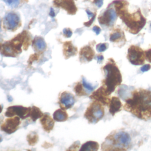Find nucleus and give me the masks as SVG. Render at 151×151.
I'll list each match as a JSON object with an SVG mask.
<instances>
[{
	"label": "nucleus",
	"instance_id": "f257e3e1",
	"mask_svg": "<svg viewBox=\"0 0 151 151\" xmlns=\"http://www.w3.org/2000/svg\"><path fill=\"white\" fill-rule=\"evenodd\" d=\"M124 109L142 120L151 119V92L140 89L133 92L123 106Z\"/></svg>",
	"mask_w": 151,
	"mask_h": 151
},
{
	"label": "nucleus",
	"instance_id": "f03ea898",
	"mask_svg": "<svg viewBox=\"0 0 151 151\" xmlns=\"http://www.w3.org/2000/svg\"><path fill=\"white\" fill-rule=\"evenodd\" d=\"M117 14L126 25L129 31L133 34H138L145 26L146 19L143 17L140 9L130 13L128 9V2L125 0H116L113 3Z\"/></svg>",
	"mask_w": 151,
	"mask_h": 151
},
{
	"label": "nucleus",
	"instance_id": "7ed1b4c3",
	"mask_svg": "<svg viewBox=\"0 0 151 151\" xmlns=\"http://www.w3.org/2000/svg\"><path fill=\"white\" fill-rule=\"evenodd\" d=\"M31 44V36L27 31H23L12 40L0 44V53L8 57H16L22 52V47L27 50Z\"/></svg>",
	"mask_w": 151,
	"mask_h": 151
},
{
	"label": "nucleus",
	"instance_id": "20e7f679",
	"mask_svg": "<svg viewBox=\"0 0 151 151\" xmlns=\"http://www.w3.org/2000/svg\"><path fill=\"white\" fill-rule=\"evenodd\" d=\"M109 61L108 63L103 68L105 74V79L103 81V85L110 95L115 90L116 88L121 84L122 77L114 60L109 59Z\"/></svg>",
	"mask_w": 151,
	"mask_h": 151
},
{
	"label": "nucleus",
	"instance_id": "39448f33",
	"mask_svg": "<svg viewBox=\"0 0 151 151\" xmlns=\"http://www.w3.org/2000/svg\"><path fill=\"white\" fill-rule=\"evenodd\" d=\"M131 138L130 135L123 131L108 136L102 145L104 150H126L130 146Z\"/></svg>",
	"mask_w": 151,
	"mask_h": 151
},
{
	"label": "nucleus",
	"instance_id": "423d86ee",
	"mask_svg": "<svg viewBox=\"0 0 151 151\" xmlns=\"http://www.w3.org/2000/svg\"><path fill=\"white\" fill-rule=\"evenodd\" d=\"M105 115V110L102 104L97 101L92 102L87 108L84 117L89 123L96 124L101 120Z\"/></svg>",
	"mask_w": 151,
	"mask_h": 151
},
{
	"label": "nucleus",
	"instance_id": "0eeeda50",
	"mask_svg": "<svg viewBox=\"0 0 151 151\" xmlns=\"http://www.w3.org/2000/svg\"><path fill=\"white\" fill-rule=\"evenodd\" d=\"M145 52L139 47L132 45L128 51V59L134 65H141L145 63Z\"/></svg>",
	"mask_w": 151,
	"mask_h": 151
},
{
	"label": "nucleus",
	"instance_id": "6e6552de",
	"mask_svg": "<svg viewBox=\"0 0 151 151\" xmlns=\"http://www.w3.org/2000/svg\"><path fill=\"white\" fill-rule=\"evenodd\" d=\"M21 25L19 15L15 12L7 14L3 20V27L5 29L15 31Z\"/></svg>",
	"mask_w": 151,
	"mask_h": 151
},
{
	"label": "nucleus",
	"instance_id": "1a4fd4ad",
	"mask_svg": "<svg viewBox=\"0 0 151 151\" xmlns=\"http://www.w3.org/2000/svg\"><path fill=\"white\" fill-rule=\"evenodd\" d=\"M118 18L116 11L113 8H108L98 18L99 22L102 25L107 27L113 26Z\"/></svg>",
	"mask_w": 151,
	"mask_h": 151
},
{
	"label": "nucleus",
	"instance_id": "9d476101",
	"mask_svg": "<svg viewBox=\"0 0 151 151\" xmlns=\"http://www.w3.org/2000/svg\"><path fill=\"white\" fill-rule=\"evenodd\" d=\"M31 108H26L23 106H12L7 108L5 113L7 117H12L15 115L19 116L22 119L30 117Z\"/></svg>",
	"mask_w": 151,
	"mask_h": 151
},
{
	"label": "nucleus",
	"instance_id": "9b49d317",
	"mask_svg": "<svg viewBox=\"0 0 151 151\" xmlns=\"http://www.w3.org/2000/svg\"><path fill=\"white\" fill-rule=\"evenodd\" d=\"M20 124V118L19 116L8 117L1 125V129L8 134H11L18 129Z\"/></svg>",
	"mask_w": 151,
	"mask_h": 151
},
{
	"label": "nucleus",
	"instance_id": "f8f14e48",
	"mask_svg": "<svg viewBox=\"0 0 151 151\" xmlns=\"http://www.w3.org/2000/svg\"><path fill=\"white\" fill-rule=\"evenodd\" d=\"M53 4L56 7L65 9L70 15H75L77 11L74 0H53Z\"/></svg>",
	"mask_w": 151,
	"mask_h": 151
},
{
	"label": "nucleus",
	"instance_id": "ddd939ff",
	"mask_svg": "<svg viewBox=\"0 0 151 151\" xmlns=\"http://www.w3.org/2000/svg\"><path fill=\"white\" fill-rule=\"evenodd\" d=\"M75 96L70 92H63L59 98V105L62 109H68L71 108L75 103Z\"/></svg>",
	"mask_w": 151,
	"mask_h": 151
},
{
	"label": "nucleus",
	"instance_id": "4468645a",
	"mask_svg": "<svg viewBox=\"0 0 151 151\" xmlns=\"http://www.w3.org/2000/svg\"><path fill=\"white\" fill-rule=\"evenodd\" d=\"M109 95L106 92V90L103 85L99 88L97 91H94L90 96V98L102 103L103 105H109L110 99L108 98Z\"/></svg>",
	"mask_w": 151,
	"mask_h": 151
},
{
	"label": "nucleus",
	"instance_id": "2eb2a0df",
	"mask_svg": "<svg viewBox=\"0 0 151 151\" xmlns=\"http://www.w3.org/2000/svg\"><path fill=\"white\" fill-rule=\"evenodd\" d=\"M94 56V51L90 46H85L81 48L79 52L80 61L81 62L91 61Z\"/></svg>",
	"mask_w": 151,
	"mask_h": 151
},
{
	"label": "nucleus",
	"instance_id": "dca6fc26",
	"mask_svg": "<svg viewBox=\"0 0 151 151\" xmlns=\"http://www.w3.org/2000/svg\"><path fill=\"white\" fill-rule=\"evenodd\" d=\"M40 122L43 129L47 132H50L54 126V120L48 114H43V116L40 119Z\"/></svg>",
	"mask_w": 151,
	"mask_h": 151
},
{
	"label": "nucleus",
	"instance_id": "f3484780",
	"mask_svg": "<svg viewBox=\"0 0 151 151\" xmlns=\"http://www.w3.org/2000/svg\"><path fill=\"white\" fill-rule=\"evenodd\" d=\"M63 55L66 59L75 56L77 54V48L71 41H66L63 44Z\"/></svg>",
	"mask_w": 151,
	"mask_h": 151
},
{
	"label": "nucleus",
	"instance_id": "a211bd4d",
	"mask_svg": "<svg viewBox=\"0 0 151 151\" xmlns=\"http://www.w3.org/2000/svg\"><path fill=\"white\" fill-rule=\"evenodd\" d=\"M32 45L35 51L38 53L43 52L47 48V45L44 40L40 37H37L34 39L32 42Z\"/></svg>",
	"mask_w": 151,
	"mask_h": 151
},
{
	"label": "nucleus",
	"instance_id": "6ab92c4d",
	"mask_svg": "<svg viewBox=\"0 0 151 151\" xmlns=\"http://www.w3.org/2000/svg\"><path fill=\"white\" fill-rule=\"evenodd\" d=\"M122 103L120 99L116 96H113L110 99L109 104V112L113 116L115 114L121 110Z\"/></svg>",
	"mask_w": 151,
	"mask_h": 151
},
{
	"label": "nucleus",
	"instance_id": "aec40b11",
	"mask_svg": "<svg viewBox=\"0 0 151 151\" xmlns=\"http://www.w3.org/2000/svg\"><path fill=\"white\" fill-rule=\"evenodd\" d=\"M69 118L68 114L63 109H59L56 110L53 114V118L57 122H64L68 120Z\"/></svg>",
	"mask_w": 151,
	"mask_h": 151
},
{
	"label": "nucleus",
	"instance_id": "412c9836",
	"mask_svg": "<svg viewBox=\"0 0 151 151\" xmlns=\"http://www.w3.org/2000/svg\"><path fill=\"white\" fill-rule=\"evenodd\" d=\"M99 148V145L94 141H88L82 145L80 151H97Z\"/></svg>",
	"mask_w": 151,
	"mask_h": 151
},
{
	"label": "nucleus",
	"instance_id": "4be33fe9",
	"mask_svg": "<svg viewBox=\"0 0 151 151\" xmlns=\"http://www.w3.org/2000/svg\"><path fill=\"white\" fill-rule=\"evenodd\" d=\"M43 112L38 107L33 106L31 108L30 117L33 122H36L37 120V119L41 118L43 116Z\"/></svg>",
	"mask_w": 151,
	"mask_h": 151
},
{
	"label": "nucleus",
	"instance_id": "5701e85b",
	"mask_svg": "<svg viewBox=\"0 0 151 151\" xmlns=\"http://www.w3.org/2000/svg\"><path fill=\"white\" fill-rule=\"evenodd\" d=\"M123 32H122L119 29H116L113 32H112L110 35V41L111 42H116L118 41H119L123 38Z\"/></svg>",
	"mask_w": 151,
	"mask_h": 151
},
{
	"label": "nucleus",
	"instance_id": "b1692460",
	"mask_svg": "<svg viewBox=\"0 0 151 151\" xmlns=\"http://www.w3.org/2000/svg\"><path fill=\"white\" fill-rule=\"evenodd\" d=\"M28 143L31 146H34L38 141V136L35 132H30L27 137Z\"/></svg>",
	"mask_w": 151,
	"mask_h": 151
},
{
	"label": "nucleus",
	"instance_id": "393cba45",
	"mask_svg": "<svg viewBox=\"0 0 151 151\" xmlns=\"http://www.w3.org/2000/svg\"><path fill=\"white\" fill-rule=\"evenodd\" d=\"M83 87V84L81 83L80 82H78L76 85V86L74 88V90H75L77 96H80L87 95V93L85 91V89H84Z\"/></svg>",
	"mask_w": 151,
	"mask_h": 151
},
{
	"label": "nucleus",
	"instance_id": "a878e982",
	"mask_svg": "<svg viewBox=\"0 0 151 151\" xmlns=\"http://www.w3.org/2000/svg\"><path fill=\"white\" fill-rule=\"evenodd\" d=\"M86 12H87V14L88 15V17H89L90 20L89 21L86 22H84V25L85 26H86V27H90L92 24V23L93 22V21H94V20L95 19L96 14L93 13L92 12H91L90 11H89L88 9L86 10Z\"/></svg>",
	"mask_w": 151,
	"mask_h": 151
},
{
	"label": "nucleus",
	"instance_id": "bb28decb",
	"mask_svg": "<svg viewBox=\"0 0 151 151\" xmlns=\"http://www.w3.org/2000/svg\"><path fill=\"white\" fill-rule=\"evenodd\" d=\"M82 84H83V87L87 90L89 92H91V91H93L94 89V87L90 83H89V82H87L86 81V80L83 78V79H82Z\"/></svg>",
	"mask_w": 151,
	"mask_h": 151
},
{
	"label": "nucleus",
	"instance_id": "cd10ccee",
	"mask_svg": "<svg viewBox=\"0 0 151 151\" xmlns=\"http://www.w3.org/2000/svg\"><path fill=\"white\" fill-rule=\"evenodd\" d=\"M4 1L10 6L17 7L20 4L21 0H4Z\"/></svg>",
	"mask_w": 151,
	"mask_h": 151
},
{
	"label": "nucleus",
	"instance_id": "c85d7f7f",
	"mask_svg": "<svg viewBox=\"0 0 151 151\" xmlns=\"http://www.w3.org/2000/svg\"><path fill=\"white\" fill-rule=\"evenodd\" d=\"M96 50L98 52H104L107 50V45L105 43H100L96 45Z\"/></svg>",
	"mask_w": 151,
	"mask_h": 151
},
{
	"label": "nucleus",
	"instance_id": "c756f323",
	"mask_svg": "<svg viewBox=\"0 0 151 151\" xmlns=\"http://www.w3.org/2000/svg\"><path fill=\"white\" fill-rule=\"evenodd\" d=\"M40 57V54H37V53H36V54H32L31 55H30V58L28 60V64L30 65H31L32 63L34 61H37L38 60V58Z\"/></svg>",
	"mask_w": 151,
	"mask_h": 151
},
{
	"label": "nucleus",
	"instance_id": "7c9ffc66",
	"mask_svg": "<svg viewBox=\"0 0 151 151\" xmlns=\"http://www.w3.org/2000/svg\"><path fill=\"white\" fill-rule=\"evenodd\" d=\"M63 35L66 38H70L72 37L73 32L72 31L70 28H65L63 31Z\"/></svg>",
	"mask_w": 151,
	"mask_h": 151
},
{
	"label": "nucleus",
	"instance_id": "2f4dec72",
	"mask_svg": "<svg viewBox=\"0 0 151 151\" xmlns=\"http://www.w3.org/2000/svg\"><path fill=\"white\" fill-rule=\"evenodd\" d=\"M91 2H93L96 6H97L98 8H100L103 4V0H89Z\"/></svg>",
	"mask_w": 151,
	"mask_h": 151
},
{
	"label": "nucleus",
	"instance_id": "473e14b6",
	"mask_svg": "<svg viewBox=\"0 0 151 151\" xmlns=\"http://www.w3.org/2000/svg\"><path fill=\"white\" fill-rule=\"evenodd\" d=\"M151 68V65H150V64H146V65H144L143 67H142V68H141V71H142V72L145 73V72L148 71Z\"/></svg>",
	"mask_w": 151,
	"mask_h": 151
},
{
	"label": "nucleus",
	"instance_id": "72a5a7b5",
	"mask_svg": "<svg viewBox=\"0 0 151 151\" xmlns=\"http://www.w3.org/2000/svg\"><path fill=\"white\" fill-rule=\"evenodd\" d=\"M93 31L96 33V35H99L101 32V29L99 27H98L97 25H95L93 28Z\"/></svg>",
	"mask_w": 151,
	"mask_h": 151
},
{
	"label": "nucleus",
	"instance_id": "f704fd0d",
	"mask_svg": "<svg viewBox=\"0 0 151 151\" xmlns=\"http://www.w3.org/2000/svg\"><path fill=\"white\" fill-rule=\"evenodd\" d=\"M145 56L147 58V60L151 63V49L145 52Z\"/></svg>",
	"mask_w": 151,
	"mask_h": 151
},
{
	"label": "nucleus",
	"instance_id": "c9c22d12",
	"mask_svg": "<svg viewBox=\"0 0 151 151\" xmlns=\"http://www.w3.org/2000/svg\"><path fill=\"white\" fill-rule=\"evenodd\" d=\"M104 60V57L103 55H97V62L98 63H102Z\"/></svg>",
	"mask_w": 151,
	"mask_h": 151
},
{
	"label": "nucleus",
	"instance_id": "e433bc0d",
	"mask_svg": "<svg viewBox=\"0 0 151 151\" xmlns=\"http://www.w3.org/2000/svg\"><path fill=\"white\" fill-rule=\"evenodd\" d=\"M50 15L52 17H55V15H56L55 12H54L53 8H51V9H50Z\"/></svg>",
	"mask_w": 151,
	"mask_h": 151
},
{
	"label": "nucleus",
	"instance_id": "4c0bfd02",
	"mask_svg": "<svg viewBox=\"0 0 151 151\" xmlns=\"http://www.w3.org/2000/svg\"><path fill=\"white\" fill-rule=\"evenodd\" d=\"M2 111V106L0 105V113H1Z\"/></svg>",
	"mask_w": 151,
	"mask_h": 151
},
{
	"label": "nucleus",
	"instance_id": "58836bf2",
	"mask_svg": "<svg viewBox=\"0 0 151 151\" xmlns=\"http://www.w3.org/2000/svg\"><path fill=\"white\" fill-rule=\"evenodd\" d=\"M1 31V20L0 19V31Z\"/></svg>",
	"mask_w": 151,
	"mask_h": 151
},
{
	"label": "nucleus",
	"instance_id": "ea45409f",
	"mask_svg": "<svg viewBox=\"0 0 151 151\" xmlns=\"http://www.w3.org/2000/svg\"></svg>",
	"mask_w": 151,
	"mask_h": 151
}]
</instances>
